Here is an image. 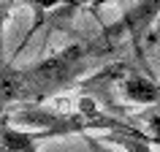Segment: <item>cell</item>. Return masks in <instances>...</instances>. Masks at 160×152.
Instances as JSON below:
<instances>
[{
	"label": "cell",
	"mask_w": 160,
	"mask_h": 152,
	"mask_svg": "<svg viewBox=\"0 0 160 152\" xmlns=\"http://www.w3.org/2000/svg\"><path fill=\"white\" fill-rule=\"evenodd\" d=\"M119 49H122V41L109 27H103L101 35L73 41L30 65L3 63L0 65V106L43 103L46 98H54L71 87L82 84L84 73L95 71Z\"/></svg>",
	"instance_id": "6da1fadb"
},
{
	"label": "cell",
	"mask_w": 160,
	"mask_h": 152,
	"mask_svg": "<svg viewBox=\"0 0 160 152\" xmlns=\"http://www.w3.org/2000/svg\"><path fill=\"white\" fill-rule=\"evenodd\" d=\"M158 22H160V0H133L130 6H125L122 17L114 25H109V30L117 35L119 41L128 38L133 43V52L138 57V63L147 68V63L141 57V46L147 43V35L152 33V27Z\"/></svg>",
	"instance_id": "7a4b0ae2"
},
{
	"label": "cell",
	"mask_w": 160,
	"mask_h": 152,
	"mask_svg": "<svg viewBox=\"0 0 160 152\" xmlns=\"http://www.w3.org/2000/svg\"><path fill=\"white\" fill-rule=\"evenodd\" d=\"M152 73H138V71H128L125 76H119L117 90L128 103L136 106H149V103H160V82L149 79Z\"/></svg>",
	"instance_id": "3957f363"
},
{
	"label": "cell",
	"mask_w": 160,
	"mask_h": 152,
	"mask_svg": "<svg viewBox=\"0 0 160 152\" xmlns=\"http://www.w3.org/2000/svg\"><path fill=\"white\" fill-rule=\"evenodd\" d=\"M111 144H119L122 152H155L152 149V139L147 133H138V130H114L111 133Z\"/></svg>",
	"instance_id": "277c9868"
},
{
	"label": "cell",
	"mask_w": 160,
	"mask_h": 152,
	"mask_svg": "<svg viewBox=\"0 0 160 152\" xmlns=\"http://www.w3.org/2000/svg\"><path fill=\"white\" fill-rule=\"evenodd\" d=\"M19 8H27V0H0V65L6 63V25Z\"/></svg>",
	"instance_id": "5b68a950"
},
{
	"label": "cell",
	"mask_w": 160,
	"mask_h": 152,
	"mask_svg": "<svg viewBox=\"0 0 160 152\" xmlns=\"http://www.w3.org/2000/svg\"><path fill=\"white\" fill-rule=\"evenodd\" d=\"M147 130H149V139L155 144H160V114H152V117H147Z\"/></svg>",
	"instance_id": "8992f818"
},
{
	"label": "cell",
	"mask_w": 160,
	"mask_h": 152,
	"mask_svg": "<svg viewBox=\"0 0 160 152\" xmlns=\"http://www.w3.org/2000/svg\"><path fill=\"white\" fill-rule=\"evenodd\" d=\"M147 43H149V46H160V22L152 27V33L147 35Z\"/></svg>",
	"instance_id": "52a82bcc"
},
{
	"label": "cell",
	"mask_w": 160,
	"mask_h": 152,
	"mask_svg": "<svg viewBox=\"0 0 160 152\" xmlns=\"http://www.w3.org/2000/svg\"><path fill=\"white\" fill-rule=\"evenodd\" d=\"M79 8H84V6H103V3H122V0H73Z\"/></svg>",
	"instance_id": "ba28073f"
},
{
	"label": "cell",
	"mask_w": 160,
	"mask_h": 152,
	"mask_svg": "<svg viewBox=\"0 0 160 152\" xmlns=\"http://www.w3.org/2000/svg\"><path fill=\"white\" fill-rule=\"evenodd\" d=\"M0 152H6V149H3V147H0Z\"/></svg>",
	"instance_id": "9c48e42d"
}]
</instances>
